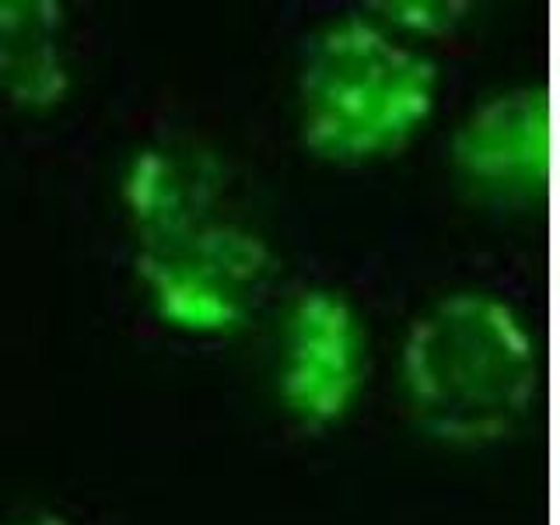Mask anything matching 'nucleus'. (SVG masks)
<instances>
[{"label":"nucleus","mask_w":560,"mask_h":525,"mask_svg":"<svg viewBox=\"0 0 560 525\" xmlns=\"http://www.w3.org/2000/svg\"><path fill=\"white\" fill-rule=\"evenodd\" d=\"M399 378L413 424L463 452L512 442L542 396L529 326L487 291H455L420 312L402 337Z\"/></svg>","instance_id":"f257e3e1"},{"label":"nucleus","mask_w":560,"mask_h":525,"mask_svg":"<svg viewBox=\"0 0 560 525\" xmlns=\"http://www.w3.org/2000/svg\"><path fill=\"white\" fill-rule=\"evenodd\" d=\"M221 172L200 151L148 148L122 175V210L137 242L165 238L218 218Z\"/></svg>","instance_id":"423d86ee"},{"label":"nucleus","mask_w":560,"mask_h":525,"mask_svg":"<svg viewBox=\"0 0 560 525\" xmlns=\"http://www.w3.org/2000/svg\"><path fill=\"white\" fill-rule=\"evenodd\" d=\"M67 14L52 0H0V95L18 109L67 98Z\"/></svg>","instance_id":"0eeeda50"},{"label":"nucleus","mask_w":560,"mask_h":525,"mask_svg":"<svg viewBox=\"0 0 560 525\" xmlns=\"http://www.w3.org/2000/svg\"><path fill=\"white\" fill-rule=\"evenodd\" d=\"M385 25H393L407 35H420V39H438L459 28L469 18V4H448V0H385V4H372Z\"/></svg>","instance_id":"6e6552de"},{"label":"nucleus","mask_w":560,"mask_h":525,"mask_svg":"<svg viewBox=\"0 0 560 525\" xmlns=\"http://www.w3.org/2000/svg\"><path fill=\"white\" fill-rule=\"evenodd\" d=\"M438 70L413 46L368 22L326 28L298 70L302 144L332 165H364L402 151L424 130Z\"/></svg>","instance_id":"f03ea898"},{"label":"nucleus","mask_w":560,"mask_h":525,"mask_svg":"<svg viewBox=\"0 0 560 525\" xmlns=\"http://www.w3.org/2000/svg\"><path fill=\"white\" fill-rule=\"evenodd\" d=\"M455 179L472 200L525 214L539 207L550 172V116L533 88H508L483 98L452 137Z\"/></svg>","instance_id":"39448f33"},{"label":"nucleus","mask_w":560,"mask_h":525,"mask_svg":"<svg viewBox=\"0 0 560 525\" xmlns=\"http://www.w3.org/2000/svg\"><path fill=\"white\" fill-rule=\"evenodd\" d=\"M8 525H67V518L63 515H52V512H32V515L14 518Z\"/></svg>","instance_id":"1a4fd4ad"},{"label":"nucleus","mask_w":560,"mask_h":525,"mask_svg":"<svg viewBox=\"0 0 560 525\" xmlns=\"http://www.w3.org/2000/svg\"><path fill=\"white\" fill-rule=\"evenodd\" d=\"M273 267L267 238L221 218L137 242L133 256L154 315L189 337H228L242 329L267 294Z\"/></svg>","instance_id":"7ed1b4c3"},{"label":"nucleus","mask_w":560,"mask_h":525,"mask_svg":"<svg viewBox=\"0 0 560 525\" xmlns=\"http://www.w3.org/2000/svg\"><path fill=\"white\" fill-rule=\"evenodd\" d=\"M368 372L361 315L340 291L312 288L294 298L280 326L277 396L305 431H326L350 413Z\"/></svg>","instance_id":"20e7f679"}]
</instances>
